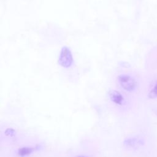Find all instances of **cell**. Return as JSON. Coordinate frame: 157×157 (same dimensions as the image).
I'll list each match as a JSON object with an SVG mask.
<instances>
[{"label": "cell", "mask_w": 157, "mask_h": 157, "mask_svg": "<svg viewBox=\"0 0 157 157\" xmlns=\"http://www.w3.org/2000/svg\"><path fill=\"white\" fill-rule=\"evenodd\" d=\"M116 82L120 88L129 93L134 92L138 86L137 80L132 75L127 73L118 74L116 77Z\"/></svg>", "instance_id": "cell-1"}, {"label": "cell", "mask_w": 157, "mask_h": 157, "mask_svg": "<svg viewBox=\"0 0 157 157\" xmlns=\"http://www.w3.org/2000/svg\"><path fill=\"white\" fill-rule=\"evenodd\" d=\"M58 63L60 66L66 68H68L72 65L73 63L72 55L67 47H64L61 50L58 58Z\"/></svg>", "instance_id": "cell-2"}, {"label": "cell", "mask_w": 157, "mask_h": 157, "mask_svg": "<svg viewBox=\"0 0 157 157\" xmlns=\"http://www.w3.org/2000/svg\"><path fill=\"white\" fill-rule=\"evenodd\" d=\"M109 96L111 101L117 105H122L124 104L125 99L123 95L117 90H110L109 92Z\"/></svg>", "instance_id": "cell-3"}, {"label": "cell", "mask_w": 157, "mask_h": 157, "mask_svg": "<svg viewBox=\"0 0 157 157\" xmlns=\"http://www.w3.org/2000/svg\"><path fill=\"white\" fill-rule=\"evenodd\" d=\"M124 145L127 147L135 148L142 146L145 144L144 140L141 137H132L126 139L124 142Z\"/></svg>", "instance_id": "cell-4"}, {"label": "cell", "mask_w": 157, "mask_h": 157, "mask_svg": "<svg viewBox=\"0 0 157 157\" xmlns=\"http://www.w3.org/2000/svg\"><path fill=\"white\" fill-rule=\"evenodd\" d=\"M34 151V149L30 147H25L20 148L18 151V155L21 157H25L30 155Z\"/></svg>", "instance_id": "cell-5"}, {"label": "cell", "mask_w": 157, "mask_h": 157, "mask_svg": "<svg viewBox=\"0 0 157 157\" xmlns=\"http://www.w3.org/2000/svg\"><path fill=\"white\" fill-rule=\"evenodd\" d=\"M148 96L150 99L157 98V82H156L154 86L150 90Z\"/></svg>", "instance_id": "cell-6"}, {"label": "cell", "mask_w": 157, "mask_h": 157, "mask_svg": "<svg viewBox=\"0 0 157 157\" xmlns=\"http://www.w3.org/2000/svg\"><path fill=\"white\" fill-rule=\"evenodd\" d=\"M77 157H87V156H77Z\"/></svg>", "instance_id": "cell-7"}]
</instances>
